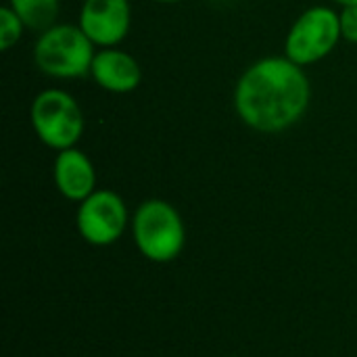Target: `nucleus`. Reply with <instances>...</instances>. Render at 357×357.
<instances>
[{"label": "nucleus", "mask_w": 357, "mask_h": 357, "mask_svg": "<svg viewBox=\"0 0 357 357\" xmlns=\"http://www.w3.org/2000/svg\"><path fill=\"white\" fill-rule=\"evenodd\" d=\"M310 100V77L289 56L255 61L234 88V109L241 121L259 134H280L293 128L305 115Z\"/></svg>", "instance_id": "nucleus-1"}, {"label": "nucleus", "mask_w": 357, "mask_h": 357, "mask_svg": "<svg viewBox=\"0 0 357 357\" xmlns=\"http://www.w3.org/2000/svg\"><path fill=\"white\" fill-rule=\"evenodd\" d=\"M136 249L153 264L174 261L186 245V226L180 211L163 199H146L132 218Z\"/></svg>", "instance_id": "nucleus-2"}, {"label": "nucleus", "mask_w": 357, "mask_h": 357, "mask_svg": "<svg viewBox=\"0 0 357 357\" xmlns=\"http://www.w3.org/2000/svg\"><path fill=\"white\" fill-rule=\"evenodd\" d=\"M94 44L79 25L59 23L44 29L33 46L36 67L56 79H75L90 73Z\"/></svg>", "instance_id": "nucleus-3"}, {"label": "nucleus", "mask_w": 357, "mask_h": 357, "mask_svg": "<svg viewBox=\"0 0 357 357\" xmlns=\"http://www.w3.org/2000/svg\"><path fill=\"white\" fill-rule=\"evenodd\" d=\"M29 119L40 142L56 153L73 149L86 128L79 102L61 88L42 90L31 102Z\"/></svg>", "instance_id": "nucleus-4"}, {"label": "nucleus", "mask_w": 357, "mask_h": 357, "mask_svg": "<svg viewBox=\"0 0 357 357\" xmlns=\"http://www.w3.org/2000/svg\"><path fill=\"white\" fill-rule=\"evenodd\" d=\"M341 40L339 13L331 6H312L291 25L284 40V56L299 67H307L326 59Z\"/></svg>", "instance_id": "nucleus-5"}, {"label": "nucleus", "mask_w": 357, "mask_h": 357, "mask_svg": "<svg viewBox=\"0 0 357 357\" xmlns=\"http://www.w3.org/2000/svg\"><path fill=\"white\" fill-rule=\"evenodd\" d=\"M128 226V207L123 199L107 188L94 190L84 199L75 213L79 236L92 247H109L121 238Z\"/></svg>", "instance_id": "nucleus-6"}, {"label": "nucleus", "mask_w": 357, "mask_h": 357, "mask_svg": "<svg viewBox=\"0 0 357 357\" xmlns=\"http://www.w3.org/2000/svg\"><path fill=\"white\" fill-rule=\"evenodd\" d=\"M77 25L94 46H117L130 31L132 4L130 0H84Z\"/></svg>", "instance_id": "nucleus-7"}, {"label": "nucleus", "mask_w": 357, "mask_h": 357, "mask_svg": "<svg viewBox=\"0 0 357 357\" xmlns=\"http://www.w3.org/2000/svg\"><path fill=\"white\" fill-rule=\"evenodd\" d=\"M90 75L102 90L113 94L134 92L142 82V69L138 61L130 52L119 50L117 46L100 48L94 54Z\"/></svg>", "instance_id": "nucleus-8"}, {"label": "nucleus", "mask_w": 357, "mask_h": 357, "mask_svg": "<svg viewBox=\"0 0 357 357\" xmlns=\"http://www.w3.org/2000/svg\"><path fill=\"white\" fill-rule=\"evenodd\" d=\"M52 176L56 190L67 201L82 203L96 190V169L90 157L75 146L56 153Z\"/></svg>", "instance_id": "nucleus-9"}, {"label": "nucleus", "mask_w": 357, "mask_h": 357, "mask_svg": "<svg viewBox=\"0 0 357 357\" xmlns=\"http://www.w3.org/2000/svg\"><path fill=\"white\" fill-rule=\"evenodd\" d=\"M8 6L23 21L25 29H33L42 33L44 29L56 25L54 21L59 17L61 2L59 0H8Z\"/></svg>", "instance_id": "nucleus-10"}, {"label": "nucleus", "mask_w": 357, "mask_h": 357, "mask_svg": "<svg viewBox=\"0 0 357 357\" xmlns=\"http://www.w3.org/2000/svg\"><path fill=\"white\" fill-rule=\"evenodd\" d=\"M23 21L17 17V13L10 6L0 8V50H10L23 36Z\"/></svg>", "instance_id": "nucleus-11"}, {"label": "nucleus", "mask_w": 357, "mask_h": 357, "mask_svg": "<svg viewBox=\"0 0 357 357\" xmlns=\"http://www.w3.org/2000/svg\"><path fill=\"white\" fill-rule=\"evenodd\" d=\"M339 25H341V38L345 42L357 44V4L343 6V10L339 13Z\"/></svg>", "instance_id": "nucleus-12"}, {"label": "nucleus", "mask_w": 357, "mask_h": 357, "mask_svg": "<svg viewBox=\"0 0 357 357\" xmlns=\"http://www.w3.org/2000/svg\"><path fill=\"white\" fill-rule=\"evenodd\" d=\"M337 4H341V6H356L357 0H335Z\"/></svg>", "instance_id": "nucleus-13"}, {"label": "nucleus", "mask_w": 357, "mask_h": 357, "mask_svg": "<svg viewBox=\"0 0 357 357\" xmlns=\"http://www.w3.org/2000/svg\"><path fill=\"white\" fill-rule=\"evenodd\" d=\"M153 2H159V4H176V2H182V0H153Z\"/></svg>", "instance_id": "nucleus-14"}, {"label": "nucleus", "mask_w": 357, "mask_h": 357, "mask_svg": "<svg viewBox=\"0 0 357 357\" xmlns=\"http://www.w3.org/2000/svg\"><path fill=\"white\" fill-rule=\"evenodd\" d=\"M220 2H226V0H220Z\"/></svg>", "instance_id": "nucleus-15"}]
</instances>
